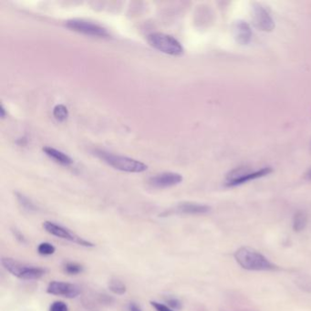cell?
Instances as JSON below:
<instances>
[{
	"label": "cell",
	"mask_w": 311,
	"mask_h": 311,
	"mask_svg": "<svg viewBox=\"0 0 311 311\" xmlns=\"http://www.w3.org/2000/svg\"><path fill=\"white\" fill-rule=\"evenodd\" d=\"M235 260L241 267L253 271L273 270L276 266L259 252L250 247H241L234 254Z\"/></svg>",
	"instance_id": "6da1fadb"
},
{
	"label": "cell",
	"mask_w": 311,
	"mask_h": 311,
	"mask_svg": "<svg viewBox=\"0 0 311 311\" xmlns=\"http://www.w3.org/2000/svg\"><path fill=\"white\" fill-rule=\"evenodd\" d=\"M1 264L6 271L24 280H37L45 275L43 268L28 266L11 257H2Z\"/></svg>",
	"instance_id": "7a4b0ae2"
},
{
	"label": "cell",
	"mask_w": 311,
	"mask_h": 311,
	"mask_svg": "<svg viewBox=\"0 0 311 311\" xmlns=\"http://www.w3.org/2000/svg\"><path fill=\"white\" fill-rule=\"evenodd\" d=\"M96 155L111 166L123 172H142L146 171L148 168L142 161L125 156H116L104 151H96Z\"/></svg>",
	"instance_id": "3957f363"
},
{
	"label": "cell",
	"mask_w": 311,
	"mask_h": 311,
	"mask_svg": "<svg viewBox=\"0 0 311 311\" xmlns=\"http://www.w3.org/2000/svg\"><path fill=\"white\" fill-rule=\"evenodd\" d=\"M148 41L155 49L168 55L179 56L183 53V46L177 39L163 33L151 34Z\"/></svg>",
	"instance_id": "277c9868"
},
{
	"label": "cell",
	"mask_w": 311,
	"mask_h": 311,
	"mask_svg": "<svg viewBox=\"0 0 311 311\" xmlns=\"http://www.w3.org/2000/svg\"><path fill=\"white\" fill-rule=\"evenodd\" d=\"M42 227L44 228L45 231L47 233H50L51 235H54L60 238L65 239L68 241H71L75 244L82 245L85 247H93L94 244H92L91 242H89L87 240L78 236V234L72 232L71 230H69L67 228H63L61 226L57 225L55 223L50 222V221H45L42 225Z\"/></svg>",
	"instance_id": "5b68a950"
},
{
	"label": "cell",
	"mask_w": 311,
	"mask_h": 311,
	"mask_svg": "<svg viewBox=\"0 0 311 311\" xmlns=\"http://www.w3.org/2000/svg\"><path fill=\"white\" fill-rule=\"evenodd\" d=\"M68 28L72 30L77 31L79 33L99 37V38H107L109 37V33L105 28L100 27L95 23L89 22L84 19H72L66 23Z\"/></svg>",
	"instance_id": "8992f818"
},
{
	"label": "cell",
	"mask_w": 311,
	"mask_h": 311,
	"mask_svg": "<svg viewBox=\"0 0 311 311\" xmlns=\"http://www.w3.org/2000/svg\"><path fill=\"white\" fill-rule=\"evenodd\" d=\"M252 18L257 29L264 32H271L275 28V21L267 9L259 3L252 4Z\"/></svg>",
	"instance_id": "52a82bcc"
},
{
	"label": "cell",
	"mask_w": 311,
	"mask_h": 311,
	"mask_svg": "<svg viewBox=\"0 0 311 311\" xmlns=\"http://www.w3.org/2000/svg\"><path fill=\"white\" fill-rule=\"evenodd\" d=\"M47 293L72 300L77 298L78 295L80 294V289L74 284L52 281L49 284L47 288Z\"/></svg>",
	"instance_id": "ba28073f"
},
{
	"label": "cell",
	"mask_w": 311,
	"mask_h": 311,
	"mask_svg": "<svg viewBox=\"0 0 311 311\" xmlns=\"http://www.w3.org/2000/svg\"><path fill=\"white\" fill-rule=\"evenodd\" d=\"M183 181V176L176 172H162L150 179L151 185L155 188H167Z\"/></svg>",
	"instance_id": "9c48e42d"
},
{
	"label": "cell",
	"mask_w": 311,
	"mask_h": 311,
	"mask_svg": "<svg viewBox=\"0 0 311 311\" xmlns=\"http://www.w3.org/2000/svg\"><path fill=\"white\" fill-rule=\"evenodd\" d=\"M273 172L272 167H264L258 171H255V172H249L248 170H246L245 172L240 175L239 177L234 179L233 181H229L227 182L226 185L228 187H233V186H237V185H241L243 183H247L249 181H253V180H256V179H259V178L265 177L268 174H270Z\"/></svg>",
	"instance_id": "30bf717a"
},
{
	"label": "cell",
	"mask_w": 311,
	"mask_h": 311,
	"mask_svg": "<svg viewBox=\"0 0 311 311\" xmlns=\"http://www.w3.org/2000/svg\"><path fill=\"white\" fill-rule=\"evenodd\" d=\"M233 33L236 42L240 45H248L252 39V29L249 24L244 20H237L233 23Z\"/></svg>",
	"instance_id": "8fae6325"
},
{
	"label": "cell",
	"mask_w": 311,
	"mask_h": 311,
	"mask_svg": "<svg viewBox=\"0 0 311 311\" xmlns=\"http://www.w3.org/2000/svg\"><path fill=\"white\" fill-rule=\"evenodd\" d=\"M177 211L186 215H204L211 210L210 206L195 203H182L177 206Z\"/></svg>",
	"instance_id": "7c38bea8"
},
{
	"label": "cell",
	"mask_w": 311,
	"mask_h": 311,
	"mask_svg": "<svg viewBox=\"0 0 311 311\" xmlns=\"http://www.w3.org/2000/svg\"><path fill=\"white\" fill-rule=\"evenodd\" d=\"M43 152L48 156H50V158H52L53 160H55L57 162L61 163L62 165H71L73 163V159L68 156L67 155L63 154L61 151L56 150L54 148L51 147H44Z\"/></svg>",
	"instance_id": "4fadbf2b"
},
{
	"label": "cell",
	"mask_w": 311,
	"mask_h": 311,
	"mask_svg": "<svg viewBox=\"0 0 311 311\" xmlns=\"http://www.w3.org/2000/svg\"><path fill=\"white\" fill-rule=\"evenodd\" d=\"M308 223V217L305 212L299 211L295 214L293 219V229L296 232L302 231L307 226Z\"/></svg>",
	"instance_id": "5bb4252c"
},
{
	"label": "cell",
	"mask_w": 311,
	"mask_h": 311,
	"mask_svg": "<svg viewBox=\"0 0 311 311\" xmlns=\"http://www.w3.org/2000/svg\"><path fill=\"white\" fill-rule=\"evenodd\" d=\"M109 289L111 290L112 293L120 295V296L125 294L127 291L126 286L124 285V283H122V281H120L118 279H112L110 281Z\"/></svg>",
	"instance_id": "9a60e30c"
},
{
	"label": "cell",
	"mask_w": 311,
	"mask_h": 311,
	"mask_svg": "<svg viewBox=\"0 0 311 311\" xmlns=\"http://www.w3.org/2000/svg\"><path fill=\"white\" fill-rule=\"evenodd\" d=\"M53 115L55 117L56 120L59 122H65L69 116V111L68 109L64 105H57L53 109Z\"/></svg>",
	"instance_id": "2e32d148"
},
{
	"label": "cell",
	"mask_w": 311,
	"mask_h": 311,
	"mask_svg": "<svg viewBox=\"0 0 311 311\" xmlns=\"http://www.w3.org/2000/svg\"><path fill=\"white\" fill-rule=\"evenodd\" d=\"M55 246L49 242H43L39 244L38 246V252L41 256H50L55 253Z\"/></svg>",
	"instance_id": "e0dca14e"
},
{
	"label": "cell",
	"mask_w": 311,
	"mask_h": 311,
	"mask_svg": "<svg viewBox=\"0 0 311 311\" xmlns=\"http://www.w3.org/2000/svg\"><path fill=\"white\" fill-rule=\"evenodd\" d=\"M64 271L69 275H78L83 271V267L77 263L69 262L64 266Z\"/></svg>",
	"instance_id": "ac0fdd59"
},
{
	"label": "cell",
	"mask_w": 311,
	"mask_h": 311,
	"mask_svg": "<svg viewBox=\"0 0 311 311\" xmlns=\"http://www.w3.org/2000/svg\"><path fill=\"white\" fill-rule=\"evenodd\" d=\"M17 200L19 202V204L27 210L29 211H33L36 210V206H34L33 203L28 199V197H26L25 195L21 194H17Z\"/></svg>",
	"instance_id": "d6986e66"
},
{
	"label": "cell",
	"mask_w": 311,
	"mask_h": 311,
	"mask_svg": "<svg viewBox=\"0 0 311 311\" xmlns=\"http://www.w3.org/2000/svg\"><path fill=\"white\" fill-rule=\"evenodd\" d=\"M50 311H69L67 304L62 301H55L50 306Z\"/></svg>",
	"instance_id": "ffe728a7"
},
{
	"label": "cell",
	"mask_w": 311,
	"mask_h": 311,
	"mask_svg": "<svg viewBox=\"0 0 311 311\" xmlns=\"http://www.w3.org/2000/svg\"><path fill=\"white\" fill-rule=\"evenodd\" d=\"M166 303L170 308H172V310H177L180 311L182 309V303L180 300H178L177 299H174V298H169L167 299Z\"/></svg>",
	"instance_id": "44dd1931"
},
{
	"label": "cell",
	"mask_w": 311,
	"mask_h": 311,
	"mask_svg": "<svg viewBox=\"0 0 311 311\" xmlns=\"http://www.w3.org/2000/svg\"><path fill=\"white\" fill-rule=\"evenodd\" d=\"M151 305L153 306L156 311H173L172 309H170L168 306L161 304L156 301H151Z\"/></svg>",
	"instance_id": "7402d4cb"
},
{
	"label": "cell",
	"mask_w": 311,
	"mask_h": 311,
	"mask_svg": "<svg viewBox=\"0 0 311 311\" xmlns=\"http://www.w3.org/2000/svg\"><path fill=\"white\" fill-rule=\"evenodd\" d=\"M13 233H14L15 237H16L19 242H21V243H25V242H26V239L24 237V235H23L22 233H20L18 230L14 229V230H13Z\"/></svg>",
	"instance_id": "603a6c76"
},
{
	"label": "cell",
	"mask_w": 311,
	"mask_h": 311,
	"mask_svg": "<svg viewBox=\"0 0 311 311\" xmlns=\"http://www.w3.org/2000/svg\"><path fill=\"white\" fill-rule=\"evenodd\" d=\"M129 311H142L141 308L135 303H130L129 304Z\"/></svg>",
	"instance_id": "cb8c5ba5"
},
{
	"label": "cell",
	"mask_w": 311,
	"mask_h": 311,
	"mask_svg": "<svg viewBox=\"0 0 311 311\" xmlns=\"http://www.w3.org/2000/svg\"><path fill=\"white\" fill-rule=\"evenodd\" d=\"M6 110H5L4 106L1 104V106H0V116H1V118H5V117H6Z\"/></svg>",
	"instance_id": "d4e9b609"
},
{
	"label": "cell",
	"mask_w": 311,
	"mask_h": 311,
	"mask_svg": "<svg viewBox=\"0 0 311 311\" xmlns=\"http://www.w3.org/2000/svg\"><path fill=\"white\" fill-rule=\"evenodd\" d=\"M306 178H307L308 180L311 181V169L310 171H309V172H307V174H306Z\"/></svg>",
	"instance_id": "484cf974"
}]
</instances>
